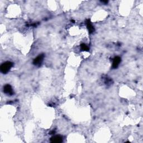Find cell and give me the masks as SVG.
<instances>
[{
    "label": "cell",
    "instance_id": "6da1fadb",
    "mask_svg": "<svg viewBox=\"0 0 143 143\" xmlns=\"http://www.w3.org/2000/svg\"><path fill=\"white\" fill-rule=\"evenodd\" d=\"M13 63L11 62L7 61L1 65L0 69H1V72L4 74H6L13 67Z\"/></svg>",
    "mask_w": 143,
    "mask_h": 143
},
{
    "label": "cell",
    "instance_id": "7a4b0ae2",
    "mask_svg": "<svg viewBox=\"0 0 143 143\" xmlns=\"http://www.w3.org/2000/svg\"><path fill=\"white\" fill-rule=\"evenodd\" d=\"M44 54H41L39 55V56L37 57H36L34 60H33V64L39 67V66L42 65L44 60Z\"/></svg>",
    "mask_w": 143,
    "mask_h": 143
},
{
    "label": "cell",
    "instance_id": "3957f363",
    "mask_svg": "<svg viewBox=\"0 0 143 143\" xmlns=\"http://www.w3.org/2000/svg\"><path fill=\"white\" fill-rule=\"evenodd\" d=\"M4 92L5 93H6V95L11 96L13 94V91L12 90V87L11 86L10 84H6L4 87Z\"/></svg>",
    "mask_w": 143,
    "mask_h": 143
},
{
    "label": "cell",
    "instance_id": "277c9868",
    "mask_svg": "<svg viewBox=\"0 0 143 143\" xmlns=\"http://www.w3.org/2000/svg\"><path fill=\"white\" fill-rule=\"evenodd\" d=\"M121 61V59L120 57H115L113 60V63H112V68L116 69L120 65Z\"/></svg>",
    "mask_w": 143,
    "mask_h": 143
},
{
    "label": "cell",
    "instance_id": "5b68a950",
    "mask_svg": "<svg viewBox=\"0 0 143 143\" xmlns=\"http://www.w3.org/2000/svg\"><path fill=\"white\" fill-rule=\"evenodd\" d=\"M63 141V137L60 136H54L51 137L50 142L53 143H60Z\"/></svg>",
    "mask_w": 143,
    "mask_h": 143
},
{
    "label": "cell",
    "instance_id": "8992f818",
    "mask_svg": "<svg viewBox=\"0 0 143 143\" xmlns=\"http://www.w3.org/2000/svg\"><path fill=\"white\" fill-rule=\"evenodd\" d=\"M86 24H87V29L88 30L90 34H92V33L95 31V27H93L90 20H87L86 21Z\"/></svg>",
    "mask_w": 143,
    "mask_h": 143
},
{
    "label": "cell",
    "instance_id": "52a82bcc",
    "mask_svg": "<svg viewBox=\"0 0 143 143\" xmlns=\"http://www.w3.org/2000/svg\"><path fill=\"white\" fill-rule=\"evenodd\" d=\"M80 48L82 51H88L90 50V48L86 44H82L80 45Z\"/></svg>",
    "mask_w": 143,
    "mask_h": 143
},
{
    "label": "cell",
    "instance_id": "ba28073f",
    "mask_svg": "<svg viewBox=\"0 0 143 143\" xmlns=\"http://www.w3.org/2000/svg\"><path fill=\"white\" fill-rule=\"evenodd\" d=\"M102 2H103V3H105V4H107V3H108V1H101Z\"/></svg>",
    "mask_w": 143,
    "mask_h": 143
}]
</instances>
